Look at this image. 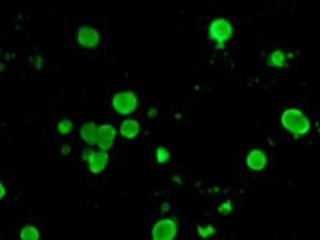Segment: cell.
<instances>
[{
  "label": "cell",
  "instance_id": "3957f363",
  "mask_svg": "<svg viewBox=\"0 0 320 240\" xmlns=\"http://www.w3.org/2000/svg\"><path fill=\"white\" fill-rule=\"evenodd\" d=\"M112 106H114V110L116 111L118 114L128 115L131 114V112H133L135 108H136L137 98L133 92H119V94H116V95L114 96Z\"/></svg>",
  "mask_w": 320,
  "mask_h": 240
},
{
  "label": "cell",
  "instance_id": "7c38bea8",
  "mask_svg": "<svg viewBox=\"0 0 320 240\" xmlns=\"http://www.w3.org/2000/svg\"><path fill=\"white\" fill-rule=\"evenodd\" d=\"M268 64L274 67H283L286 64V53L280 50L274 51L268 57Z\"/></svg>",
  "mask_w": 320,
  "mask_h": 240
},
{
  "label": "cell",
  "instance_id": "8fae6325",
  "mask_svg": "<svg viewBox=\"0 0 320 240\" xmlns=\"http://www.w3.org/2000/svg\"><path fill=\"white\" fill-rule=\"evenodd\" d=\"M20 239L22 240H39L40 239V233L39 229L35 225H26L22 231H20Z\"/></svg>",
  "mask_w": 320,
  "mask_h": 240
},
{
  "label": "cell",
  "instance_id": "8992f818",
  "mask_svg": "<svg viewBox=\"0 0 320 240\" xmlns=\"http://www.w3.org/2000/svg\"><path fill=\"white\" fill-rule=\"evenodd\" d=\"M115 137H116V130L111 124H102L99 126V140L98 147L102 151H108L114 145Z\"/></svg>",
  "mask_w": 320,
  "mask_h": 240
},
{
  "label": "cell",
  "instance_id": "2e32d148",
  "mask_svg": "<svg viewBox=\"0 0 320 240\" xmlns=\"http://www.w3.org/2000/svg\"><path fill=\"white\" fill-rule=\"evenodd\" d=\"M232 211V206H231V202H225L223 203L220 207H219V212L223 213V215H227V213H229Z\"/></svg>",
  "mask_w": 320,
  "mask_h": 240
},
{
  "label": "cell",
  "instance_id": "9c48e42d",
  "mask_svg": "<svg viewBox=\"0 0 320 240\" xmlns=\"http://www.w3.org/2000/svg\"><path fill=\"white\" fill-rule=\"evenodd\" d=\"M267 164V156L263 151L255 149L248 153L247 156V166L251 168L252 171H262L264 170Z\"/></svg>",
  "mask_w": 320,
  "mask_h": 240
},
{
  "label": "cell",
  "instance_id": "30bf717a",
  "mask_svg": "<svg viewBox=\"0 0 320 240\" xmlns=\"http://www.w3.org/2000/svg\"><path fill=\"white\" fill-rule=\"evenodd\" d=\"M139 132H140V124L133 119L124 120L120 126V133L127 139H133L135 136H137Z\"/></svg>",
  "mask_w": 320,
  "mask_h": 240
},
{
  "label": "cell",
  "instance_id": "6da1fadb",
  "mask_svg": "<svg viewBox=\"0 0 320 240\" xmlns=\"http://www.w3.org/2000/svg\"><path fill=\"white\" fill-rule=\"evenodd\" d=\"M282 124L288 132H291L295 136L305 135L311 128L308 118L296 108H288L283 112Z\"/></svg>",
  "mask_w": 320,
  "mask_h": 240
},
{
  "label": "cell",
  "instance_id": "9a60e30c",
  "mask_svg": "<svg viewBox=\"0 0 320 240\" xmlns=\"http://www.w3.org/2000/svg\"><path fill=\"white\" fill-rule=\"evenodd\" d=\"M156 157L159 163H166V162L170 159V153H168L167 149L160 147V148L156 149Z\"/></svg>",
  "mask_w": 320,
  "mask_h": 240
},
{
  "label": "cell",
  "instance_id": "52a82bcc",
  "mask_svg": "<svg viewBox=\"0 0 320 240\" xmlns=\"http://www.w3.org/2000/svg\"><path fill=\"white\" fill-rule=\"evenodd\" d=\"M88 168H90V171L92 174H100V172L104 171V168H106L107 163H108V153L107 151H94L91 153V156L88 159Z\"/></svg>",
  "mask_w": 320,
  "mask_h": 240
},
{
  "label": "cell",
  "instance_id": "5bb4252c",
  "mask_svg": "<svg viewBox=\"0 0 320 240\" xmlns=\"http://www.w3.org/2000/svg\"><path fill=\"white\" fill-rule=\"evenodd\" d=\"M216 229L213 228L212 225H199L198 227V232L200 235V237L203 239H207L208 236H211L212 233H215Z\"/></svg>",
  "mask_w": 320,
  "mask_h": 240
},
{
  "label": "cell",
  "instance_id": "7a4b0ae2",
  "mask_svg": "<svg viewBox=\"0 0 320 240\" xmlns=\"http://www.w3.org/2000/svg\"><path fill=\"white\" fill-rule=\"evenodd\" d=\"M232 24L229 23L227 19H215L211 22L210 28H208V35L210 39L215 40L217 44L223 46L229 39L232 38Z\"/></svg>",
  "mask_w": 320,
  "mask_h": 240
},
{
  "label": "cell",
  "instance_id": "277c9868",
  "mask_svg": "<svg viewBox=\"0 0 320 240\" xmlns=\"http://www.w3.org/2000/svg\"><path fill=\"white\" fill-rule=\"evenodd\" d=\"M178 235V224L174 219H162L153 225L152 240H174Z\"/></svg>",
  "mask_w": 320,
  "mask_h": 240
},
{
  "label": "cell",
  "instance_id": "5b68a950",
  "mask_svg": "<svg viewBox=\"0 0 320 240\" xmlns=\"http://www.w3.org/2000/svg\"><path fill=\"white\" fill-rule=\"evenodd\" d=\"M77 42L84 48H95L100 42L99 32L90 26H84L77 31Z\"/></svg>",
  "mask_w": 320,
  "mask_h": 240
},
{
  "label": "cell",
  "instance_id": "4fadbf2b",
  "mask_svg": "<svg viewBox=\"0 0 320 240\" xmlns=\"http://www.w3.org/2000/svg\"><path fill=\"white\" fill-rule=\"evenodd\" d=\"M72 122H69V120H61V122L57 124V131H59L60 135H68V133H71V131H72Z\"/></svg>",
  "mask_w": 320,
  "mask_h": 240
},
{
  "label": "cell",
  "instance_id": "ba28073f",
  "mask_svg": "<svg viewBox=\"0 0 320 240\" xmlns=\"http://www.w3.org/2000/svg\"><path fill=\"white\" fill-rule=\"evenodd\" d=\"M80 135L83 137V140L90 145H98V140H99V126H96L94 122L86 123L80 128Z\"/></svg>",
  "mask_w": 320,
  "mask_h": 240
},
{
  "label": "cell",
  "instance_id": "e0dca14e",
  "mask_svg": "<svg viewBox=\"0 0 320 240\" xmlns=\"http://www.w3.org/2000/svg\"><path fill=\"white\" fill-rule=\"evenodd\" d=\"M94 152L92 149H84L83 151V160L84 162H88V159H90V156H91V153Z\"/></svg>",
  "mask_w": 320,
  "mask_h": 240
}]
</instances>
